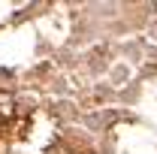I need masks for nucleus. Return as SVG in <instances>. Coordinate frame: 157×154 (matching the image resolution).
<instances>
[]
</instances>
